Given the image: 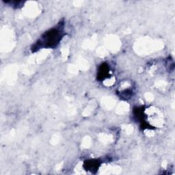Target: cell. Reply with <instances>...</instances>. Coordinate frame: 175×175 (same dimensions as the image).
<instances>
[{"label": "cell", "mask_w": 175, "mask_h": 175, "mask_svg": "<svg viewBox=\"0 0 175 175\" xmlns=\"http://www.w3.org/2000/svg\"><path fill=\"white\" fill-rule=\"evenodd\" d=\"M64 25L63 22H60L56 26L45 32L32 47V52L42 49H54L56 47L65 36Z\"/></svg>", "instance_id": "1"}, {"label": "cell", "mask_w": 175, "mask_h": 175, "mask_svg": "<svg viewBox=\"0 0 175 175\" xmlns=\"http://www.w3.org/2000/svg\"><path fill=\"white\" fill-rule=\"evenodd\" d=\"M109 68L108 65H106V64H102L101 66L100 67V71L99 72V78H103V77L106 78L107 75L109 74Z\"/></svg>", "instance_id": "2"}, {"label": "cell", "mask_w": 175, "mask_h": 175, "mask_svg": "<svg viewBox=\"0 0 175 175\" xmlns=\"http://www.w3.org/2000/svg\"><path fill=\"white\" fill-rule=\"evenodd\" d=\"M88 168L87 169L88 170H93L99 168V162L97 160H91L87 162Z\"/></svg>", "instance_id": "3"}]
</instances>
